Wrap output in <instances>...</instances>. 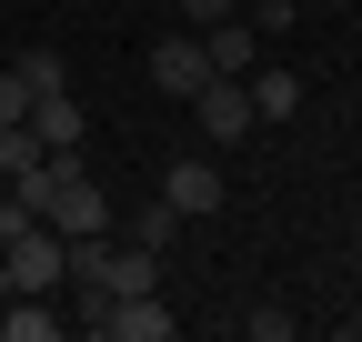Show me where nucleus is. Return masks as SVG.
Returning <instances> with one entry per match:
<instances>
[{"instance_id":"nucleus-16","label":"nucleus","mask_w":362,"mask_h":342,"mask_svg":"<svg viewBox=\"0 0 362 342\" xmlns=\"http://www.w3.org/2000/svg\"><path fill=\"white\" fill-rule=\"evenodd\" d=\"M0 302H11V262H0Z\"/></svg>"},{"instance_id":"nucleus-9","label":"nucleus","mask_w":362,"mask_h":342,"mask_svg":"<svg viewBox=\"0 0 362 342\" xmlns=\"http://www.w3.org/2000/svg\"><path fill=\"white\" fill-rule=\"evenodd\" d=\"M30 141L40 151H81V101L71 91H30Z\"/></svg>"},{"instance_id":"nucleus-15","label":"nucleus","mask_w":362,"mask_h":342,"mask_svg":"<svg viewBox=\"0 0 362 342\" xmlns=\"http://www.w3.org/2000/svg\"><path fill=\"white\" fill-rule=\"evenodd\" d=\"M0 121H30V81L21 71H0Z\"/></svg>"},{"instance_id":"nucleus-13","label":"nucleus","mask_w":362,"mask_h":342,"mask_svg":"<svg viewBox=\"0 0 362 342\" xmlns=\"http://www.w3.org/2000/svg\"><path fill=\"white\" fill-rule=\"evenodd\" d=\"M242 332H252V342H292V312H282V302H262V312H242Z\"/></svg>"},{"instance_id":"nucleus-7","label":"nucleus","mask_w":362,"mask_h":342,"mask_svg":"<svg viewBox=\"0 0 362 342\" xmlns=\"http://www.w3.org/2000/svg\"><path fill=\"white\" fill-rule=\"evenodd\" d=\"M161 201L181 211V222H211L221 211V161H171L161 171Z\"/></svg>"},{"instance_id":"nucleus-10","label":"nucleus","mask_w":362,"mask_h":342,"mask_svg":"<svg viewBox=\"0 0 362 342\" xmlns=\"http://www.w3.org/2000/svg\"><path fill=\"white\" fill-rule=\"evenodd\" d=\"M0 342H61L51 292H11V302H0Z\"/></svg>"},{"instance_id":"nucleus-1","label":"nucleus","mask_w":362,"mask_h":342,"mask_svg":"<svg viewBox=\"0 0 362 342\" xmlns=\"http://www.w3.org/2000/svg\"><path fill=\"white\" fill-rule=\"evenodd\" d=\"M71 282H81V312H101V302H121V292H161V252H151V242L81 232V242H71Z\"/></svg>"},{"instance_id":"nucleus-14","label":"nucleus","mask_w":362,"mask_h":342,"mask_svg":"<svg viewBox=\"0 0 362 342\" xmlns=\"http://www.w3.org/2000/svg\"><path fill=\"white\" fill-rule=\"evenodd\" d=\"M242 0H181V30H211V20H232Z\"/></svg>"},{"instance_id":"nucleus-4","label":"nucleus","mask_w":362,"mask_h":342,"mask_svg":"<svg viewBox=\"0 0 362 342\" xmlns=\"http://www.w3.org/2000/svg\"><path fill=\"white\" fill-rule=\"evenodd\" d=\"M151 91H171V101H192L202 81H211V51H202V30H171V40H151Z\"/></svg>"},{"instance_id":"nucleus-8","label":"nucleus","mask_w":362,"mask_h":342,"mask_svg":"<svg viewBox=\"0 0 362 342\" xmlns=\"http://www.w3.org/2000/svg\"><path fill=\"white\" fill-rule=\"evenodd\" d=\"M202 51H211V71H232V81H242V71L262 61V20H252V11H232V20H211V30H202Z\"/></svg>"},{"instance_id":"nucleus-12","label":"nucleus","mask_w":362,"mask_h":342,"mask_svg":"<svg viewBox=\"0 0 362 342\" xmlns=\"http://www.w3.org/2000/svg\"><path fill=\"white\" fill-rule=\"evenodd\" d=\"M11 71H21V81H30V91H61V51H21V61H11Z\"/></svg>"},{"instance_id":"nucleus-6","label":"nucleus","mask_w":362,"mask_h":342,"mask_svg":"<svg viewBox=\"0 0 362 342\" xmlns=\"http://www.w3.org/2000/svg\"><path fill=\"white\" fill-rule=\"evenodd\" d=\"M192 111H202V131H211L221 151H232V141L252 131V91H242V81H232V71H211V81H202V91H192Z\"/></svg>"},{"instance_id":"nucleus-5","label":"nucleus","mask_w":362,"mask_h":342,"mask_svg":"<svg viewBox=\"0 0 362 342\" xmlns=\"http://www.w3.org/2000/svg\"><path fill=\"white\" fill-rule=\"evenodd\" d=\"M90 332H111V342H171L181 312H161V292H121V302L90 312Z\"/></svg>"},{"instance_id":"nucleus-3","label":"nucleus","mask_w":362,"mask_h":342,"mask_svg":"<svg viewBox=\"0 0 362 342\" xmlns=\"http://www.w3.org/2000/svg\"><path fill=\"white\" fill-rule=\"evenodd\" d=\"M0 262H11V292H61V272H71V242H61L51 222H21L11 242H0Z\"/></svg>"},{"instance_id":"nucleus-2","label":"nucleus","mask_w":362,"mask_h":342,"mask_svg":"<svg viewBox=\"0 0 362 342\" xmlns=\"http://www.w3.org/2000/svg\"><path fill=\"white\" fill-rule=\"evenodd\" d=\"M40 222H51L61 242H81V232H111V191L90 182V161H81V151L61 161V191H51V211H40Z\"/></svg>"},{"instance_id":"nucleus-11","label":"nucleus","mask_w":362,"mask_h":342,"mask_svg":"<svg viewBox=\"0 0 362 342\" xmlns=\"http://www.w3.org/2000/svg\"><path fill=\"white\" fill-rule=\"evenodd\" d=\"M242 91H252V121H292V111H302V81H292V71H262V61H252Z\"/></svg>"}]
</instances>
